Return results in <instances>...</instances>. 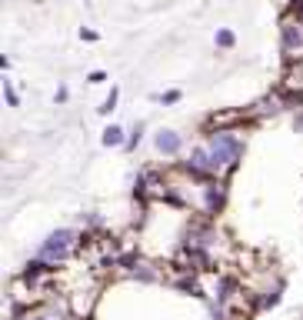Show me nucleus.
I'll return each mask as SVG.
<instances>
[{
	"mask_svg": "<svg viewBox=\"0 0 303 320\" xmlns=\"http://www.w3.org/2000/svg\"><path fill=\"white\" fill-rule=\"evenodd\" d=\"M236 157H240V140H236V137H227V133H217L214 144H210V160H214V167L233 164Z\"/></svg>",
	"mask_w": 303,
	"mask_h": 320,
	"instance_id": "f257e3e1",
	"label": "nucleus"
},
{
	"mask_svg": "<svg viewBox=\"0 0 303 320\" xmlns=\"http://www.w3.org/2000/svg\"><path fill=\"white\" fill-rule=\"evenodd\" d=\"M70 240H74V233H70V230H57V233H50V240L44 243V250H40V257H50V260H60V257L67 254Z\"/></svg>",
	"mask_w": 303,
	"mask_h": 320,
	"instance_id": "f03ea898",
	"label": "nucleus"
},
{
	"mask_svg": "<svg viewBox=\"0 0 303 320\" xmlns=\"http://www.w3.org/2000/svg\"><path fill=\"white\" fill-rule=\"evenodd\" d=\"M157 150H160V154H177V150H180V137L173 130H160L157 133Z\"/></svg>",
	"mask_w": 303,
	"mask_h": 320,
	"instance_id": "7ed1b4c3",
	"label": "nucleus"
},
{
	"mask_svg": "<svg viewBox=\"0 0 303 320\" xmlns=\"http://www.w3.org/2000/svg\"><path fill=\"white\" fill-rule=\"evenodd\" d=\"M120 140H124V130H120V127H107V130H103V144L107 147H117Z\"/></svg>",
	"mask_w": 303,
	"mask_h": 320,
	"instance_id": "20e7f679",
	"label": "nucleus"
},
{
	"mask_svg": "<svg viewBox=\"0 0 303 320\" xmlns=\"http://www.w3.org/2000/svg\"><path fill=\"white\" fill-rule=\"evenodd\" d=\"M217 44H220V47H230V44H233V33H230V30H220V33H217Z\"/></svg>",
	"mask_w": 303,
	"mask_h": 320,
	"instance_id": "39448f33",
	"label": "nucleus"
},
{
	"mask_svg": "<svg viewBox=\"0 0 303 320\" xmlns=\"http://www.w3.org/2000/svg\"><path fill=\"white\" fill-rule=\"evenodd\" d=\"M283 37H287V47H300V33H297V30H290V27H287V33H283Z\"/></svg>",
	"mask_w": 303,
	"mask_h": 320,
	"instance_id": "423d86ee",
	"label": "nucleus"
},
{
	"mask_svg": "<svg viewBox=\"0 0 303 320\" xmlns=\"http://www.w3.org/2000/svg\"><path fill=\"white\" fill-rule=\"evenodd\" d=\"M113 104H117V90H110V97L103 100V107H100V113H110V110H113Z\"/></svg>",
	"mask_w": 303,
	"mask_h": 320,
	"instance_id": "0eeeda50",
	"label": "nucleus"
},
{
	"mask_svg": "<svg viewBox=\"0 0 303 320\" xmlns=\"http://www.w3.org/2000/svg\"><path fill=\"white\" fill-rule=\"evenodd\" d=\"M37 320H44V317H37Z\"/></svg>",
	"mask_w": 303,
	"mask_h": 320,
	"instance_id": "6e6552de",
	"label": "nucleus"
}]
</instances>
